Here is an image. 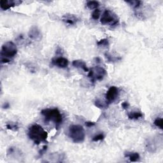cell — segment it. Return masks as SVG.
I'll use <instances>...</instances> for the list:
<instances>
[{
    "label": "cell",
    "instance_id": "cell-1",
    "mask_svg": "<svg viewBox=\"0 0 163 163\" xmlns=\"http://www.w3.org/2000/svg\"><path fill=\"white\" fill-rule=\"evenodd\" d=\"M27 135L36 145L47 142L48 133L38 124H33L30 127Z\"/></svg>",
    "mask_w": 163,
    "mask_h": 163
},
{
    "label": "cell",
    "instance_id": "cell-2",
    "mask_svg": "<svg viewBox=\"0 0 163 163\" xmlns=\"http://www.w3.org/2000/svg\"><path fill=\"white\" fill-rule=\"evenodd\" d=\"M17 54V48L15 44L12 41L4 43L1 50V62L7 63L11 61Z\"/></svg>",
    "mask_w": 163,
    "mask_h": 163
},
{
    "label": "cell",
    "instance_id": "cell-3",
    "mask_svg": "<svg viewBox=\"0 0 163 163\" xmlns=\"http://www.w3.org/2000/svg\"><path fill=\"white\" fill-rule=\"evenodd\" d=\"M45 122H52L55 124L56 128L63 122V116L58 108H46L41 111Z\"/></svg>",
    "mask_w": 163,
    "mask_h": 163
},
{
    "label": "cell",
    "instance_id": "cell-4",
    "mask_svg": "<svg viewBox=\"0 0 163 163\" xmlns=\"http://www.w3.org/2000/svg\"><path fill=\"white\" fill-rule=\"evenodd\" d=\"M68 136L74 143H82L86 137L85 130L80 125H71L68 129Z\"/></svg>",
    "mask_w": 163,
    "mask_h": 163
},
{
    "label": "cell",
    "instance_id": "cell-5",
    "mask_svg": "<svg viewBox=\"0 0 163 163\" xmlns=\"http://www.w3.org/2000/svg\"><path fill=\"white\" fill-rule=\"evenodd\" d=\"M101 23L103 25H110L111 27L119 24V19L115 13L110 10H106L101 18Z\"/></svg>",
    "mask_w": 163,
    "mask_h": 163
},
{
    "label": "cell",
    "instance_id": "cell-6",
    "mask_svg": "<svg viewBox=\"0 0 163 163\" xmlns=\"http://www.w3.org/2000/svg\"><path fill=\"white\" fill-rule=\"evenodd\" d=\"M107 74L106 69L101 66H97L91 69L88 72L87 77L90 78L91 82L94 83L96 81H100L104 78Z\"/></svg>",
    "mask_w": 163,
    "mask_h": 163
},
{
    "label": "cell",
    "instance_id": "cell-7",
    "mask_svg": "<svg viewBox=\"0 0 163 163\" xmlns=\"http://www.w3.org/2000/svg\"><path fill=\"white\" fill-rule=\"evenodd\" d=\"M119 96V89L117 87L111 86L106 93V103L107 105L114 103Z\"/></svg>",
    "mask_w": 163,
    "mask_h": 163
},
{
    "label": "cell",
    "instance_id": "cell-8",
    "mask_svg": "<svg viewBox=\"0 0 163 163\" xmlns=\"http://www.w3.org/2000/svg\"><path fill=\"white\" fill-rule=\"evenodd\" d=\"M51 63L53 65V66H57L60 68H66L68 66L69 61L68 60L63 57H58L53 58L52 59V61Z\"/></svg>",
    "mask_w": 163,
    "mask_h": 163
},
{
    "label": "cell",
    "instance_id": "cell-9",
    "mask_svg": "<svg viewBox=\"0 0 163 163\" xmlns=\"http://www.w3.org/2000/svg\"><path fill=\"white\" fill-rule=\"evenodd\" d=\"M21 3V1H15V0H1L0 1V7L3 10H7L12 7L18 5Z\"/></svg>",
    "mask_w": 163,
    "mask_h": 163
},
{
    "label": "cell",
    "instance_id": "cell-10",
    "mask_svg": "<svg viewBox=\"0 0 163 163\" xmlns=\"http://www.w3.org/2000/svg\"><path fill=\"white\" fill-rule=\"evenodd\" d=\"M62 20L64 22L69 25H74L78 22V18L77 16L72 14H66L63 15Z\"/></svg>",
    "mask_w": 163,
    "mask_h": 163
},
{
    "label": "cell",
    "instance_id": "cell-11",
    "mask_svg": "<svg viewBox=\"0 0 163 163\" xmlns=\"http://www.w3.org/2000/svg\"><path fill=\"white\" fill-rule=\"evenodd\" d=\"M72 65L77 68H80L85 72H89V69L87 67L86 63L82 60H74L72 63Z\"/></svg>",
    "mask_w": 163,
    "mask_h": 163
},
{
    "label": "cell",
    "instance_id": "cell-12",
    "mask_svg": "<svg viewBox=\"0 0 163 163\" xmlns=\"http://www.w3.org/2000/svg\"><path fill=\"white\" fill-rule=\"evenodd\" d=\"M28 35L31 39L38 40L40 38L41 32L40 30L38 29V27L36 26H32L30 29V31H29Z\"/></svg>",
    "mask_w": 163,
    "mask_h": 163
},
{
    "label": "cell",
    "instance_id": "cell-13",
    "mask_svg": "<svg viewBox=\"0 0 163 163\" xmlns=\"http://www.w3.org/2000/svg\"><path fill=\"white\" fill-rule=\"evenodd\" d=\"M125 157H128L130 162H136L138 161L140 156L137 152H125L124 154Z\"/></svg>",
    "mask_w": 163,
    "mask_h": 163
},
{
    "label": "cell",
    "instance_id": "cell-14",
    "mask_svg": "<svg viewBox=\"0 0 163 163\" xmlns=\"http://www.w3.org/2000/svg\"><path fill=\"white\" fill-rule=\"evenodd\" d=\"M128 117L130 120H138L143 117V114L139 111H131L128 114Z\"/></svg>",
    "mask_w": 163,
    "mask_h": 163
},
{
    "label": "cell",
    "instance_id": "cell-15",
    "mask_svg": "<svg viewBox=\"0 0 163 163\" xmlns=\"http://www.w3.org/2000/svg\"><path fill=\"white\" fill-rule=\"evenodd\" d=\"M86 6L88 8L91 9V10H93V9H97L100 7V3L98 1H89L86 3Z\"/></svg>",
    "mask_w": 163,
    "mask_h": 163
},
{
    "label": "cell",
    "instance_id": "cell-16",
    "mask_svg": "<svg viewBox=\"0 0 163 163\" xmlns=\"http://www.w3.org/2000/svg\"><path fill=\"white\" fill-rule=\"evenodd\" d=\"M127 3L129 4V5L132 7L133 8H138L141 6V1H125Z\"/></svg>",
    "mask_w": 163,
    "mask_h": 163
},
{
    "label": "cell",
    "instance_id": "cell-17",
    "mask_svg": "<svg viewBox=\"0 0 163 163\" xmlns=\"http://www.w3.org/2000/svg\"><path fill=\"white\" fill-rule=\"evenodd\" d=\"M97 45L99 46H103V47H107L109 46V41L108 39L103 38L99 41H97Z\"/></svg>",
    "mask_w": 163,
    "mask_h": 163
},
{
    "label": "cell",
    "instance_id": "cell-18",
    "mask_svg": "<svg viewBox=\"0 0 163 163\" xmlns=\"http://www.w3.org/2000/svg\"><path fill=\"white\" fill-rule=\"evenodd\" d=\"M153 124H154L156 127L159 128L161 129H162L163 128V120L162 118L159 117L156 119V120L153 122Z\"/></svg>",
    "mask_w": 163,
    "mask_h": 163
},
{
    "label": "cell",
    "instance_id": "cell-19",
    "mask_svg": "<svg viewBox=\"0 0 163 163\" xmlns=\"http://www.w3.org/2000/svg\"><path fill=\"white\" fill-rule=\"evenodd\" d=\"M6 127L8 129L12 130V131H17L18 129V125L15 123H8L6 125Z\"/></svg>",
    "mask_w": 163,
    "mask_h": 163
},
{
    "label": "cell",
    "instance_id": "cell-20",
    "mask_svg": "<svg viewBox=\"0 0 163 163\" xmlns=\"http://www.w3.org/2000/svg\"><path fill=\"white\" fill-rule=\"evenodd\" d=\"M104 138H105V135L103 133H100L93 137L92 141L94 142H97L103 140Z\"/></svg>",
    "mask_w": 163,
    "mask_h": 163
},
{
    "label": "cell",
    "instance_id": "cell-21",
    "mask_svg": "<svg viewBox=\"0 0 163 163\" xmlns=\"http://www.w3.org/2000/svg\"><path fill=\"white\" fill-rule=\"evenodd\" d=\"M101 12L99 9H96L92 13V18L94 20H97L100 18Z\"/></svg>",
    "mask_w": 163,
    "mask_h": 163
},
{
    "label": "cell",
    "instance_id": "cell-22",
    "mask_svg": "<svg viewBox=\"0 0 163 163\" xmlns=\"http://www.w3.org/2000/svg\"><path fill=\"white\" fill-rule=\"evenodd\" d=\"M105 55L106 58L107 59V60H108V61H110V62H116V61H117L118 60H120L121 59L120 58H116L112 57L108 53H105Z\"/></svg>",
    "mask_w": 163,
    "mask_h": 163
},
{
    "label": "cell",
    "instance_id": "cell-23",
    "mask_svg": "<svg viewBox=\"0 0 163 163\" xmlns=\"http://www.w3.org/2000/svg\"><path fill=\"white\" fill-rule=\"evenodd\" d=\"M94 105L96 106L97 107V108H105V107L108 106L106 104L103 103V102L100 101V100H96L94 102Z\"/></svg>",
    "mask_w": 163,
    "mask_h": 163
},
{
    "label": "cell",
    "instance_id": "cell-24",
    "mask_svg": "<svg viewBox=\"0 0 163 163\" xmlns=\"http://www.w3.org/2000/svg\"><path fill=\"white\" fill-rule=\"evenodd\" d=\"M94 125H95V123L94 122H92V121H86V125L88 128L94 126Z\"/></svg>",
    "mask_w": 163,
    "mask_h": 163
},
{
    "label": "cell",
    "instance_id": "cell-25",
    "mask_svg": "<svg viewBox=\"0 0 163 163\" xmlns=\"http://www.w3.org/2000/svg\"><path fill=\"white\" fill-rule=\"evenodd\" d=\"M129 106V104L126 101H125V102H124V103H122V107L124 110H127Z\"/></svg>",
    "mask_w": 163,
    "mask_h": 163
},
{
    "label": "cell",
    "instance_id": "cell-26",
    "mask_svg": "<svg viewBox=\"0 0 163 163\" xmlns=\"http://www.w3.org/2000/svg\"><path fill=\"white\" fill-rule=\"evenodd\" d=\"M46 149H47V146H44V148H42V149H41V150L40 151V154L41 156V155H42L43 154V153H44V152H46Z\"/></svg>",
    "mask_w": 163,
    "mask_h": 163
},
{
    "label": "cell",
    "instance_id": "cell-27",
    "mask_svg": "<svg viewBox=\"0 0 163 163\" xmlns=\"http://www.w3.org/2000/svg\"><path fill=\"white\" fill-rule=\"evenodd\" d=\"M10 106V104H9L8 103H6L4 104V105H3V108L7 109V108H8Z\"/></svg>",
    "mask_w": 163,
    "mask_h": 163
}]
</instances>
